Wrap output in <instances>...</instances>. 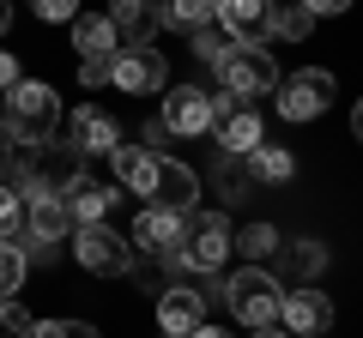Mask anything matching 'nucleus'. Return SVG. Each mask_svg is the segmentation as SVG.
<instances>
[{
    "label": "nucleus",
    "instance_id": "36",
    "mask_svg": "<svg viewBox=\"0 0 363 338\" xmlns=\"http://www.w3.org/2000/svg\"><path fill=\"white\" fill-rule=\"evenodd\" d=\"M303 6H309V13H315V18H321V13H327V18H333V13H345L351 0H303Z\"/></svg>",
    "mask_w": 363,
    "mask_h": 338
},
{
    "label": "nucleus",
    "instance_id": "1",
    "mask_svg": "<svg viewBox=\"0 0 363 338\" xmlns=\"http://www.w3.org/2000/svg\"><path fill=\"white\" fill-rule=\"evenodd\" d=\"M116 163V182L145 194V206H164V211H194L200 206V169H188L182 157H157V151H140V145H116L109 151Z\"/></svg>",
    "mask_w": 363,
    "mask_h": 338
},
{
    "label": "nucleus",
    "instance_id": "22",
    "mask_svg": "<svg viewBox=\"0 0 363 338\" xmlns=\"http://www.w3.org/2000/svg\"><path fill=\"white\" fill-rule=\"evenodd\" d=\"M212 13H218V0H157V25L169 30H200L212 25Z\"/></svg>",
    "mask_w": 363,
    "mask_h": 338
},
{
    "label": "nucleus",
    "instance_id": "9",
    "mask_svg": "<svg viewBox=\"0 0 363 338\" xmlns=\"http://www.w3.org/2000/svg\"><path fill=\"white\" fill-rule=\"evenodd\" d=\"M109 85L128 91V97H152V91L169 85V61L157 49H121L116 61H109Z\"/></svg>",
    "mask_w": 363,
    "mask_h": 338
},
{
    "label": "nucleus",
    "instance_id": "31",
    "mask_svg": "<svg viewBox=\"0 0 363 338\" xmlns=\"http://www.w3.org/2000/svg\"><path fill=\"white\" fill-rule=\"evenodd\" d=\"M30 13H37L43 25H73V13H79V0H30Z\"/></svg>",
    "mask_w": 363,
    "mask_h": 338
},
{
    "label": "nucleus",
    "instance_id": "8",
    "mask_svg": "<svg viewBox=\"0 0 363 338\" xmlns=\"http://www.w3.org/2000/svg\"><path fill=\"white\" fill-rule=\"evenodd\" d=\"M212 25L230 42H242V49H267L272 42V0H218Z\"/></svg>",
    "mask_w": 363,
    "mask_h": 338
},
{
    "label": "nucleus",
    "instance_id": "11",
    "mask_svg": "<svg viewBox=\"0 0 363 338\" xmlns=\"http://www.w3.org/2000/svg\"><path fill=\"white\" fill-rule=\"evenodd\" d=\"M279 326H285L291 338H321L327 326H333V302H327L321 290L297 284V290H285V302H279Z\"/></svg>",
    "mask_w": 363,
    "mask_h": 338
},
{
    "label": "nucleus",
    "instance_id": "33",
    "mask_svg": "<svg viewBox=\"0 0 363 338\" xmlns=\"http://www.w3.org/2000/svg\"><path fill=\"white\" fill-rule=\"evenodd\" d=\"M145 145H157V157H169V145H182V139L164 127V121H145Z\"/></svg>",
    "mask_w": 363,
    "mask_h": 338
},
{
    "label": "nucleus",
    "instance_id": "30",
    "mask_svg": "<svg viewBox=\"0 0 363 338\" xmlns=\"http://www.w3.org/2000/svg\"><path fill=\"white\" fill-rule=\"evenodd\" d=\"M0 326H6V338H25L30 326H37V314H30L18 296H6V302H0Z\"/></svg>",
    "mask_w": 363,
    "mask_h": 338
},
{
    "label": "nucleus",
    "instance_id": "16",
    "mask_svg": "<svg viewBox=\"0 0 363 338\" xmlns=\"http://www.w3.org/2000/svg\"><path fill=\"white\" fill-rule=\"evenodd\" d=\"M176 223H182V211L145 206L140 218H133V235H128V247H133V254H152V260H164L169 247H176Z\"/></svg>",
    "mask_w": 363,
    "mask_h": 338
},
{
    "label": "nucleus",
    "instance_id": "20",
    "mask_svg": "<svg viewBox=\"0 0 363 338\" xmlns=\"http://www.w3.org/2000/svg\"><path fill=\"white\" fill-rule=\"evenodd\" d=\"M25 206V199H18ZM73 230V218H67L61 199H30L25 206V242H61V235Z\"/></svg>",
    "mask_w": 363,
    "mask_h": 338
},
{
    "label": "nucleus",
    "instance_id": "38",
    "mask_svg": "<svg viewBox=\"0 0 363 338\" xmlns=\"http://www.w3.org/2000/svg\"><path fill=\"white\" fill-rule=\"evenodd\" d=\"M248 338H291V332H279V326H255Z\"/></svg>",
    "mask_w": 363,
    "mask_h": 338
},
{
    "label": "nucleus",
    "instance_id": "17",
    "mask_svg": "<svg viewBox=\"0 0 363 338\" xmlns=\"http://www.w3.org/2000/svg\"><path fill=\"white\" fill-rule=\"evenodd\" d=\"M73 49H79V61H116L121 37L104 13H73Z\"/></svg>",
    "mask_w": 363,
    "mask_h": 338
},
{
    "label": "nucleus",
    "instance_id": "7",
    "mask_svg": "<svg viewBox=\"0 0 363 338\" xmlns=\"http://www.w3.org/2000/svg\"><path fill=\"white\" fill-rule=\"evenodd\" d=\"M272 91H279V121H315V115H327V103H333V73H327V66H297V73H285L279 78V85H272Z\"/></svg>",
    "mask_w": 363,
    "mask_h": 338
},
{
    "label": "nucleus",
    "instance_id": "40",
    "mask_svg": "<svg viewBox=\"0 0 363 338\" xmlns=\"http://www.w3.org/2000/svg\"><path fill=\"white\" fill-rule=\"evenodd\" d=\"M164 338H169V332H164Z\"/></svg>",
    "mask_w": 363,
    "mask_h": 338
},
{
    "label": "nucleus",
    "instance_id": "35",
    "mask_svg": "<svg viewBox=\"0 0 363 338\" xmlns=\"http://www.w3.org/2000/svg\"><path fill=\"white\" fill-rule=\"evenodd\" d=\"M18 78H25V73H18V61H13V54H6V49H0V91H13Z\"/></svg>",
    "mask_w": 363,
    "mask_h": 338
},
{
    "label": "nucleus",
    "instance_id": "3",
    "mask_svg": "<svg viewBox=\"0 0 363 338\" xmlns=\"http://www.w3.org/2000/svg\"><path fill=\"white\" fill-rule=\"evenodd\" d=\"M0 121H6V133H13L18 145H43L61 127V97H55V85H43V78H18L13 91H6Z\"/></svg>",
    "mask_w": 363,
    "mask_h": 338
},
{
    "label": "nucleus",
    "instance_id": "5",
    "mask_svg": "<svg viewBox=\"0 0 363 338\" xmlns=\"http://www.w3.org/2000/svg\"><path fill=\"white\" fill-rule=\"evenodd\" d=\"M67 235H73V260L85 266L91 278H128L133 260H140V254L128 247V235L109 230V223H73Z\"/></svg>",
    "mask_w": 363,
    "mask_h": 338
},
{
    "label": "nucleus",
    "instance_id": "25",
    "mask_svg": "<svg viewBox=\"0 0 363 338\" xmlns=\"http://www.w3.org/2000/svg\"><path fill=\"white\" fill-rule=\"evenodd\" d=\"M212 182V194L218 199H242L248 194V182H242V169H236V157L230 151H218V163H212V175H200V187Z\"/></svg>",
    "mask_w": 363,
    "mask_h": 338
},
{
    "label": "nucleus",
    "instance_id": "19",
    "mask_svg": "<svg viewBox=\"0 0 363 338\" xmlns=\"http://www.w3.org/2000/svg\"><path fill=\"white\" fill-rule=\"evenodd\" d=\"M212 133H218V151H230V157H248L255 145H267V121L255 109H236V115L212 121Z\"/></svg>",
    "mask_w": 363,
    "mask_h": 338
},
{
    "label": "nucleus",
    "instance_id": "27",
    "mask_svg": "<svg viewBox=\"0 0 363 338\" xmlns=\"http://www.w3.org/2000/svg\"><path fill=\"white\" fill-rule=\"evenodd\" d=\"M0 242H25V206L6 182H0Z\"/></svg>",
    "mask_w": 363,
    "mask_h": 338
},
{
    "label": "nucleus",
    "instance_id": "32",
    "mask_svg": "<svg viewBox=\"0 0 363 338\" xmlns=\"http://www.w3.org/2000/svg\"><path fill=\"white\" fill-rule=\"evenodd\" d=\"M13 169H18V139L6 133V121H0V182H13Z\"/></svg>",
    "mask_w": 363,
    "mask_h": 338
},
{
    "label": "nucleus",
    "instance_id": "6",
    "mask_svg": "<svg viewBox=\"0 0 363 338\" xmlns=\"http://www.w3.org/2000/svg\"><path fill=\"white\" fill-rule=\"evenodd\" d=\"M212 73H218V91L224 97H242V103H248V97H267L272 85H279V61H272L267 49H242V42H230Z\"/></svg>",
    "mask_w": 363,
    "mask_h": 338
},
{
    "label": "nucleus",
    "instance_id": "21",
    "mask_svg": "<svg viewBox=\"0 0 363 338\" xmlns=\"http://www.w3.org/2000/svg\"><path fill=\"white\" fill-rule=\"evenodd\" d=\"M279 260H285L291 278H321L327 272V242H315V235H297V242H279Z\"/></svg>",
    "mask_w": 363,
    "mask_h": 338
},
{
    "label": "nucleus",
    "instance_id": "37",
    "mask_svg": "<svg viewBox=\"0 0 363 338\" xmlns=\"http://www.w3.org/2000/svg\"><path fill=\"white\" fill-rule=\"evenodd\" d=\"M188 338H230V332H224V326H194Z\"/></svg>",
    "mask_w": 363,
    "mask_h": 338
},
{
    "label": "nucleus",
    "instance_id": "18",
    "mask_svg": "<svg viewBox=\"0 0 363 338\" xmlns=\"http://www.w3.org/2000/svg\"><path fill=\"white\" fill-rule=\"evenodd\" d=\"M291 175H297V157L285 151V145H255L242 163V182L248 187H285Z\"/></svg>",
    "mask_w": 363,
    "mask_h": 338
},
{
    "label": "nucleus",
    "instance_id": "13",
    "mask_svg": "<svg viewBox=\"0 0 363 338\" xmlns=\"http://www.w3.org/2000/svg\"><path fill=\"white\" fill-rule=\"evenodd\" d=\"M157 326H164L169 338H188L194 326H206V302H200V290L194 284H164L157 290Z\"/></svg>",
    "mask_w": 363,
    "mask_h": 338
},
{
    "label": "nucleus",
    "instance_id": "26",
    "mask_svg": "<svg viewBox=\"0 0 363 338\" xmlns=\"http://www.w3.org/2000/svg\"><path fill=\"white\" fill-rule=\"evenodd\" d=\"M25 272H30L25 247H18V242H0V302H6V296H18V284H25Z\"/></svg>",
    "mask_w": 363,
    "mask_h": 338
},
{
    "label": "nucleus",
    "instance_id": "24",
    "mask_svg": "<svg viewBox=\"0 0 363 338\" xmlns=\"http://www.w3.org/2000/svg\"><path fill=\"white\" fill-rule=\"evenodd\" d=\"M279 242H285V235H279V223H242V230H230V247H242L248 260H272V254H279Z\"/></svg>",
    "mask_w": 363,
    "mask_h": 338
},
{
    "label": "nucleus",
    "instance_id": "39",
    "mask_svg": "<svg viewBox=\"0 0 363 338\" xmlns=\"http://www.w3.org/2000/svg\"><path fill=\"white\" fill-rule=\"evenodd\" d=\"M6 25H13V6H6V0H0V37H6Z\"/></svg>",
    "mask_w": 363,
    "mask_h": 338
},
{
    "label": "nucleus",
    "instance_id": "15",
    "mask_svg": "<svg viewBox=\"0 0 363 338\" xmlns=\"http://www.w3.org/2000/svg\"><path fill=\"white\" fill-rule=\"evenodd\" d=\"M109 25H116L121 49H152L157 37V0H109Z\"/></svg>",
    "mask_w": 363,
    "mask_h": 338
},
{
    "label": "nucleus",
    "instance_id": "34",
    "mask_svg": "<svg viewBox=\"0 0 363 338\" xmlns=\"http://www.w3.org/2000/svg\"><path fill=\"white\" fill-rule=\"evenodd\" d=\"M79 78L85 85H109V61H79Z\"/></svg>",
    "mask_w": 363,
    "mask_h": 338
},
{
    "label": "nucleus",
    "instance_id": "2",
    "mask_svg": "<svg viewBox=\"0 0 363 338\" xmlns=\"http://www.w3.org/2000/svg\"><path fill=\"white\" fill-rule=\"evenodd\" d=\"M169 260V272H218L224 260H230V218L224 211H206V206H194V211H182V223H176V247L164 254Z\"/></svg>",
    "mask_w": 363,
    "mask_h": 338
},
{
    "label": "nucleus",
    "instance_id": "14",
    "mask_svg": "<svg viewBox=\"0 0 363 338\" xmlns=\"http://www.w3.org/2000/svg\"><path fill=\"white\" fill-rule=\"evenodd\" d=\"M67 145H73L79 157H109L121 145V127H116V115H104V109H79V115L67 121Z\"/></svg>",
    "mask_w": 363,
    "mask_h": 338
},
{
    "label": "nucleus",
    "instance_id": "28",
    "mask_svg": "<svg viewBox=\"0 0 363 338\" xmlns=\"http://www.w3.org/2000/svg\"><path fill=\"white\" fill-rule=\"evenodd\" d=\"M25 338H97V326L91 320H37Z\"/></svg>",
    "mask_w": 363,
    "mask_h": 338
},
{
    "label": "nucleus",
    "instance_id": "4",
    "mask_svg": "<svg viewBox=\"0 0 363 338\" xmlns=\"http://www.w3.org/2000/svg\"><path fill=\"white\" fill-rule=\"evenodd\" d=\"M279 302H285V290H279V278H272L267 266H242V272H230V284H224V308H230L248 332H255V326H279Z\"/></svg>",
    "mask_w": 363,
    "mask_h": 338
},
{
    "label": "nucleus",
    "instance_id": "10",
    "mask_svg": "<svg viewBox=\"0 0 363 338\" xmlns=\"http://www.w3.org/2000/svg\"><path fill=\"white\" fill-rule=\"evenodd\" d=\"M164 121L176 139H200V133H212V91H200V85H176V91L164 97Z\"/></svg>",
    "mask_w": 363,
    "mask_h": 338
},
{
    "label": "nucleus",
    "instance_id": "23",
    "mask_svg": "<svg viewBox=\"0 0 363 338\" xmlns=\"http://www.w3.org/2000/svg\"><path fill=\"white\" fill-rule=\"evenodd\" d=\"M315 30V13L303 6V0H272V37H285V42H303Z\"/></svg>",
    "mask_w": 363,
    "mask_h": 338
},
{
    "label": "nucleus",
    "instance_id": "12",
    "mask_svg": "<svg viewBox=\"0 0 363 338\" xmlns=\"http://www.w3.org/2000/svg\"><path fill=\"white\" fill-rule=\"evenodd\" d=\"M116 187L109 182H97V175H85V169H79L73 182L61 187V206H67V218L73 223H109V211H116Z\"/></svg>",
    "mask_w": 363,
    "mask_h": 338
},
{
    "label": "nucleus",
    "instance_id": "29",
    "mask_svg": "<svg viewBox=\"0 0 363 338\" xmlns=\"http://www.w3.org/2000/svg\"><path fill=\"white\" fill-rule=\"evenodd\" d=\"M224 49H230V37H224L218 25H200V30H194V54H200L206 66H218V61H224Z\"/></svg>",
    "mask_w": 363,
    "mask_h": 338
}]
</instances>
